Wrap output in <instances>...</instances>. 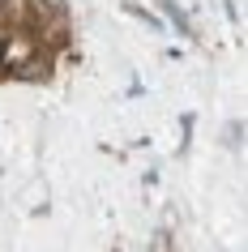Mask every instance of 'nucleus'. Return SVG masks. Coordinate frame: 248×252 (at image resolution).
<instances>
[{"label":"nucleus","mask_w":248,"mask_h":252,"mask_svg":"<svg viewBox=\"0 0 248 252\" xmlns=\"http://www.w3.org/2000/svg\"><path fill=\"white\" fill-rule=\"evenodd\" d=\"M4 56H9V64H26V60H30V43H13Z\"/></svg>","instance_id":"obj_1"},{"label":"nucleus","mask_w":248,"mask_h":252,"mask_svg":"<svg viewBox=\"0 0 248 252\" xmlns=\"http://www.w3.org/2000/svg\"><path fill=\"white\" fill-rule=\"evenodd\" d=\"M39 13H65V0H30Z\"/></svg>","instance_id":"obj_2"},{"label":"nucleus","mask_w":248,"mask_h":252,"mask_svg":"<svg viewBox=\"0 0 248 252\" xmlns=\"http://www.w3.org/2000/svg\"><path fill=\"white\" fill-rule=\"evenodd\" d=\"M158 4H163V9H167V13L176 17V26H180V30H188V26H184V13H180V9H176V4H171V0H158Z\"/></svg>","instance_id":"obj_3"}]
</instances>
